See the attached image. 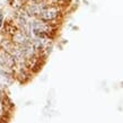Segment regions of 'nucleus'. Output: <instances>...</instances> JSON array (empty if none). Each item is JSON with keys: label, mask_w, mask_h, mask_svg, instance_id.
Listing matches in <instances>:
<instances>
[{"label": "nucleus", "mask_w": 123, "mask_h": 123, "mask_svg": "<svg viewBox=\"0 0 123 123\" xmlns=\"http://www.w3.org/2000/svg\"><path fill=\"white\" fill-rule=\"evenodd\" d=\"M58 14H59V10H58L56 8H54V7L46 8L45 7L38 16H40V18H41L42 20H48L49 22V20H53V19L58 16Z\"/></svg>", "instance_id": "obj_1"}, {"label": "nucleus", "mask_w": 123, "mask_h": 123, "mask_svg": "<svg viewBox=\"0 0 123 123\" xmlns=\"http://www.w3.org/2000/svg\"><path fill=\"white\" fill-rule=\"evenodd\" d=\"M2 97H4V95H2V88H1V85H0V99H2Z\"/></svg>", "instance_id": "obj_2"}]
</instances>
